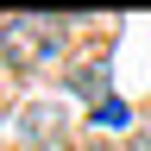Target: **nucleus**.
<instances>
[{"instance_id": "20e7f679", "label": "nucleus", "mask_w": 151, "mask_h": 151, "mask_svg": "<svg viewBox=\"0 0 151 151\" xmlns=\"http://www.w3.org/2000/svg\"><path fill=\"white\" fill-rule=\"evenodd\" d=\"M94 126H107V132L126 126V107H120V101H101V107H94Z\"/></svg>"}, {"instance_id": "7ed1b4c3", "label": "nucleus", "mask_w": 151, "mask_h": 151, "mask_svg": "<svg viewBox=\"0 0 151 151\" xmlns=\"http://www.w3.org/2000/svg\"><path fill=\"white\" fill-rule=\"evenodd\" d=\"M69 82H76V94H88L94 107H101V101H113V82H107V69H101V63H88V69H76Z\"/></svg>"}, {"instance_id": "f03ea898", "label": "nucleus", "mask_w": 151, "mask_h": 151, "mask_svg": "<svg viewBox=\"0 0 151 151\" xmlns=\"http://www.w3.org/2000/svg\"><path fill=\"white\" fill-rule=\"evenodd\" d=\"M19 139H25V145H57V139H63V107H44V101L25 107V113H19Z\"/></svg>"}, {"instance_id": "f257e3e1", "label": "nucleus", "mask_w": 151, "mask_h": 151, "mask_svg": "<svg viewBox=\"0 0 151 151\" xmlns=\"http://www.w3.org/2000/svg\"><path fill=\"white\" fill-rule=\"evenodd\" d=\"M57 50H63V19H50V13H6L0 19V57L19 76L44 69Z\"/></svg>"}]
</instances>
